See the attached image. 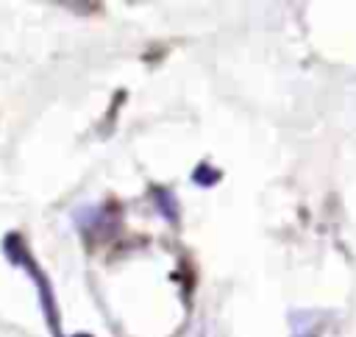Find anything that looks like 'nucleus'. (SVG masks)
Masks as SVG:
<instances>
[{
	"instance_id": "1",
	"label": "nucleus",
	"mask_w": 356,
	"mask_h": 337,
	"mask_svg": "<svg viewBox=\"0 0 356 337\" xmlns=\"http://www.w3.org/2000/svg\"><path fill=\"white\" fill-rule=\"evenodd\" d=\"M292 329H295L292 337H317L320 329H323V323H320V315L317 312H300V315H295Z\"/></svg>"
}]
</instances>
